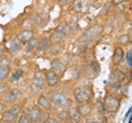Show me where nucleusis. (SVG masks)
<instances>
[{
    "label": "nucleus",
    "instance_id": "obj_1",
    "mask_svg": "<svg viewBox=\"0 0 132 123\" xmlns=\"http://www.w3.org/2000/svg\"><path fill=\"white\" fill-rule=\"evenodd\" d=\"M102 32H104V27L100 25V24H95V25L90 27L89 29H87L84 34L80 36V41H86V42H89V41L96 40L97 38H99Z\"/></svg>",
    "mask_w": 132,
    "mask_h": 123
},
{
    "label": "nucleus",
    "instance_id": "obj_2",
    "mask_svg": "<svg viewBox=\"0 0 132 123\" xmlns=\"http://www.w3.org/2000/svg\"><path fill=\"white\" fill-rule=\"evenodd\" d=\"M93 96V89L89 86H80L75 90V98L78 102L84 103V102H88L92 99Z\"/></svg>",
    "mask_w": 132,
    "mask_h": 123
},
{
    "label": "nucleus",
    "instance_id": "obj_3",
    "mask_svg": "<svg viewBox=\"0 0 132 123\" xmlns=\"http://www.w3.org/2000/svg\"><path fill=\"white\" fill-rule=\"evenodd\" d=\"M44 86V75L42 72H36L32 78V81L30 84V92L32 95L38 93L41 89H43Z\"/></svg>",
    "mask_w": 132,
    "mask_h": 123
},
{
    "label": "nucleus",
    "instance_id": "obj_4",
    "mask_svg": "<svg viewBox=\"0 0 132 123\" xmlns=\"http://www.w3.org/2000/svg\"><path fill=\"white\" fill-rule=\"evenodd\" d=\"M104 106H105L106 111L114 113V112H117V110L119 109V107H120V101H119L117 98H114L113 96L107 95L105 98Z\"/></svg>",
    "mask_w": 132,
    "mask_h": 123
},
{
    "label": "nucleus",
    "instance_id": "obj_5",
    "mask_svg": "<svg viewBox=\"0 0 132 123\" xmlns=\"http://www.w3.org/2000/svg\"><path fill=\"white\" fill-rule=\"evenodd\" d=\"M20 107L19 106H13L6 110L5 113L2 114V121L3 122H14L19 117L20 113Z\"/></svg>",
    "mask_w": 132,
    "mask_h": 123
},
{
    "label": "nucleus",
    "instance_id": "obj_6",
    "mask_svg": "<svg viewBox=\"0 0 132 123\" xmlns=\"http://www.w3.org/2000/svg\"><path fill=\"white\" fill-rule=\"evenodd\" d=\"M52 100L53 102L57 106L60 107V108H63V109H66L69 107V100L67 97H65L64 95H62V93H55L54 96L52 97Z\"/></svg>",
    "mask_w": 132,
    "mask_h": 123
},
{
    "label": "nucleus",
    "instance_id": "obj_7",
    "mask_svg": "<svg viewBox=\"0 0 132 123\" xmlns=\"http://www.w3.org/2000/svg\"><path fill=\"white\" fill-rule=\"evenodd\" d=\"M33 38V32L31 30H24L21 33L18 35V41L20 43H27L29 40H31Z\"/></svg>",
    "mask_w": 132,
    "mask_h": 123
},
{
    "label": "nucleus",
    "instance_id": "obj_8",
    "mask_svg": "<svg viewBox=\"0 0 132 123\" xmlns=\"http://www.w3.org/2000/svg\"><path fill=\"white\" fill-rule=\"evenodd\" d=\"M46 81L50 86H55L57 83H59V75L53 72V71H50L47 74H46Z\"/></svg>",
    "mask_w": 132,
    "mask_h": 123
},
{
    "label": "nucleus",
    "instance_id": "obj_9",
    "mask_svg": "<svg viewBox=\"0 0 132 123\" xmlns=\"http://www.w3.org/2000/svg\"><path fill=\"white\" fill-rule=\"evenodd\" d=\"M20 97H21V92H20L19 90H16V89H13V90H11V91L7 95L6 100H7V102L13 103V102H15Z\"/></svg>",
    "mask_w": 132,
    "mask_h": 123
},
{
    "label": "nucleus",
    "instance_id": "obj_10",
    "mask_svg": "<svg viewBox=\"0 0 132 123\" xmlns=\"http://www.w3.org/2000/svg\"><path fill=\"white\" fill-rule=\"evenodd\" d=\"M52 69L56 71L59 74H63L65 69V63L62 59H55L52 61Z\"/></svg>",
    "mask_w": 132,
    "mask_h": 123
},
{
    "label": "nucleus",
    "instance_id": "obj_11",
    "mask_svg": "<svg viewBox=\"0 0 132 123\" xmlns=\"http://www.w3.org/2000/svg\"><path fill=\"white\" fill-rule=\"evenodd\" d=\"M123 59V50L122 47H117L113 54V63L116 65H119Z\"/></svg>",
    "mask_w": 132,
    "mask_h": 123
},
{
    "label": "nucleus",
    "instance_id": "obj_12",
    "mask_svg": "<svg viewBox=\"0 0 132 123\" xmlns=\"http://www.w3.org/2000/svg\"><path fill=\"white\" fill-rule=\"evenodd\" d=\"M63 38H64V34L62 33V32L55 30V31L52 33L51 38H50V42H51L52 44H57Z\"/></svg>",
    "mask_w": 132,
    "mask_h": 123
},
{
    "label": "nucleus",
    "instance_id": "obj_13",
    "mask_svg": "<svg viewBox=\"0 0 132 123\" xmlns=\"http://www.w3.org/2000/svg\"><path fill=\"white\" fill-rule=\"evenodd\" d=\"M41 113H42V111H41L38 107H34V108H32L30 111H29V118H30V120H32V121H38Z\"/></svg>",
    "mask_w": 132,
    "mask_h": 123
},
{
    "label": "nucleus",
    "instance_id": "obj_14",
    "mask_svg": "<svg viewBox=\"0 0 132 123\" xmlns=\"http://www.w3.org/2000/svg\"><path fill=\"white\" fill-rule=\"evenodd\" d=\"M22 48V45L21 43L19 42V41H15V40H12L9 42V50L10 52L12 53H16V52H19L20 50Z\"/></svg>",
    "mask_w": 132,
    "mask_h": 123
},
{
    "label": "nucleus",
    "instance_id": "obj_15",
    "mask_svg": "<svg viewBox=\"0 0 132 123\" xmlns=\"http://www.w3.org/2000/svg\"><path fill=\"white\" fill-rule=\"evenodd\" d=\"M68 116L73 121H77V122L80 121V118H81V114L79 113L77 108H71V110L68 112Z\"/></svg>",
    "mask_w": 132,
    "mask_h": 123
},
{
    "label": "nucleus",
    "instance_id": "obj_16",
    "mask_svg": "<svg viewBox=\"0 0 132 123\" xmlns=\"http://www.w3.org/2000/svg\"><path fill=\"white\" fill-rule=\"evenodd\" d=\"M8 75V61L5 59L0 65V81L3 80Z\"/></svg>",
    "mask_w": 132,
    "mask_h": 123
},
{
    "label": "nucleus",
    "instance_id": "obj_17",
    "mask_svg": "<svg viewBox=\"0 0 132 123\" xmlns=\"http://www.w3.org/2000/svg\"><path fill=\"white\" fill-rule=\"evenodd\" d=\"M38 104H39L40 107H42V108H44V109H50V108H51V101H50L47 98L44 97V96H42V97L39 98Z\"/></svg>",
    "mask_w": 132,
    "mask_h": 123
},
{
    "label": "nucleus",
    "instance_id": "obj_18",
    "mask_svg": "<svg viewBox=\"0 0 132 123\" xmlns=\"http://www.w3.org/2000/svg\"><path fill=\"white\" fill-rule=\"evenodd\" d=\"M56 30H57V31H60V32H62V33L64 34V36L69 35V34L72 33V31H71V28H69V25H68V24H65V23L60 24V25L57 27Z\"/></svg>",
    "mask_w": 132,
    "mask_h": 123
},
{
    "label": "nucleus",
    "instance_id": "obj_19",
    "mask_svg": "<svg viewBox=\"0 0 132 123\" xmlns=\"http://www.w3.org/2000/svg\"><path fill=\"white\" fill-rule=\"evenodd\" d=\"M38 44H39V40L38 39H31V40H29L28 42H27V47H26V52H30L32 51L33 48H35L36 46H38Z\"/></svg>",
    "mask_w": 132,
    "mask_h": 123
},
{
    "label": "nucleus",
    "instance_id": "obj_20",
    "mask_svg": "<svg viewBox=\"0 0 132 123\" xmlns=\"http://www.w3.org/2000/svg\"><path fill=\"white\" fill-rule=\"evenodd\" d=\"M85 8H87V3L85 0H77L75 2V10L77 12H84L86 10Z\"/></svg>",
    "mask_w": 132,
    "mask_h": 123
},
{
    "label": "nucleus",
    "instance_id": "obj_21",
    "mask_svg": "<svg viewBox=\"0 0 132 123\" xmlns=\"http://www.w3.org/2000/svg\"><path fill=\"white\" fill-rule=\"evenodd\" d=\"M113 78H116V80H117L119 84H122V83H125L126 81L127 76L122 72H120V71H118L117 69V71L114 72V74H113Z\"/></svg>",
    "mask_w": 132,
    "mask_h": 123
},
{
    "label": "nucleus",
    "instance_id": "obj_22",
    "mask_svg": "<svg viewBox=\"0 0 132 123\" xmlns=\"http://www.w3.org/2000/svg\"><path fill=\"white\" fill-rule=\"evenodd\" d=\"M23 75V71L21 68H16L15 71L11 74V81H18L20 80V78H22Z\"/></svg>",
    "mask_w": 132,
    "mask_h": 123
},
{
    "label": "nucleus",
    "instance_id": "obj_23",
    "mask_svg": "<svg viewBox=\"0 0 132 123\" xmlns=\"http://www.w3.org/2000/svg\"><path fill=\"white\" fill-rule=\"evenodd\" d=\"M90 71H93L96 75H98L100 73V65L96 59H92L90 60Z\"/></svg>",
    "mask_w": 132,
    "mask_h": 123
},
{
    "label": "nucleus",
    "instance_id": "obj_24",
    "mask_svg": "<svg viewBox=\"0 0 132 123\" xmlns=\"http://www.w3.org/2000/svg\"><path fill=\"white\" fill-rule=\"evenodd\" d=\"M90 110H92V107L89 104H81L79 109H78V111H79L81 116H87L88 113H90Z\"/></svg>",
    "mask_w": 132,
    "mask_h": 123
},
{
    "label": "nucleus",
    "instance_id": "obj_25",
    "mask_svg": "<svg viewBox=\"0 0 132 123\" xmlns=\"http://www.w3.org/2000/svg\"><path fill=\"white\" fill-rule=\"evenodd\" d=\"M87 47H88V42H86V41H80L79 46L77 48V53L78 54H84V53L87 51Z\"/></svg>",
    "mask_w": 132,
    "mask_h": 123
},
{
    "label": "nucleus",
    "instance_id": "obj_26",
    "mask_svg": "<svg viewBox=\"0 0 132 123\" xmlns=\"http://www.w3.org/2000/svg\"><path fill=\"white\" fill-rule=\"evenodd\" d=\"M128 6H129V3L127 2V0L126 1H122V2H119L117 5V7H116V9H114L116 13H120V12H122L126 8H128Z\"/></svg>",
    "mask_w": 132,
    "mask_h": 123
},
{
    "label": "nucleus",
    "instance_id": "obj_27",
    "mask_svg": "<svg viewBox=\"0 0 132 123\" xmlns=\"http://www.w3.org/2000/svg\"><path fill=\"white\" fill-rule=\"evenodd\" d=\"M47 46H48V39H46V38H44V39H42V41L38 44V50L39 51H44V50H46L47 48Z\"/></svg>",
    "mask_w": 132,
    "mask_h": 123
},
{
    "label": "nucleus",
    "instance_id": "obj_28",
    "mask_svg": "<svg viewBox=\"0 0 132 123\" xmlns=\"http://www.w3.org/2000/svg\"><path fill=\"white\" fill-rule=\"evenodd\" d=\"M96 108H97V110H98V112L100 113V114H106V109H105V106H104V103L100 101V100H97L96 101Z\"/></svg>",
    "mask_w": 132,
    "mask_h": 123
},
{
    "label": "nucleus",
    "instance_id": "obj_29",
    "mask_svg": "<svg viewBox=\"0 0 132 123\" xmlns=\"http://www.w3.org/2000/svg\"><path fill=\"white\" fill-rule=\"evenodd\" d=\"M110 8H111V3H110V2H107L106 5L101 8V11H100V15H101V17H104V15H107V14L109 13Z\"/></svg>",
    "mask_w": 132,
    "mask_h": 123
},
{
    "label": "nucleus",
    "instance_id": "obj_30",
    "mask_svg": "<svg viewBox=\"0 0 132 123\" xmlns=\"http://www.w3.org/2000/svg\"><path fill=\"white\" fill-rule=\"evenodd\" d=\"M18 122L19 123H28V122H30V118H29V116H27L26 113H22L21 116L19 117Z\"/></svg>",
    "mask_w": 132,
    "mask_h": 123
},
{
    "label": "nucleus",
    "instance_id": "obj_31",
    "mask_svg": "<svg viewBox=\"0 0 132 123\" xmlns=\"http://www.w3.org/2000/svg\"><path fill=\"white\" fill-rule=\"evenodd\" d=\"M126 61H127L128 67L131 68V67H132V51H131V50H130L129 52H128L127 57H126Z\"/></svg>",
    "mask_w": 132,
    "mask_h": 123
},
{
    "label": "nucleus",
    "instance_id": "obj_32",
    "mask_svg": "<svg viewBox=\"0 0 132 123\" xmlns=\"http://www.w3.org/2000/svg\"><path fill=\"white\" fill-rule=\"evenodd\" d=\"M56 116H57V118H60L61 120H65V119L68 117V112L65 111V110H62V111L56 112Z\"/></svg>",
    "mask_w": 132,
    "mask_h": 123
},
{
    "label": "nucleus",
    "instance_id": "obj_33",
    "mask_svg": "<svg viewBox=\"0 0 132 123\" xmlns=\"http://www.w3.org/2000/svg\"><path fill=\"white\" fill-rule=\"evenodd\" d=\"M69 28H71V31H78V22H77V20L75 21L74 19H72V21H71V25H69Z\"/></svg>",
    "mask_w": 132,
    "mask_h": 123
},
{
    "label": "nucleus",
    "instance_id": "obj_34",
    "mask_svg": "<svg viewBox=\"0 0 132 123\" xmlns=\"http://www.w3.org/2000/svg\"><path fill=\"white\" fill-rule=\"evenodd\" d=\"M119 42H120L121 44H123V45H127V44H129L130 39L128 38V35H122V36L119 38Z\"/></svg>",
    "mask_w": 132,
    "mask_h": 123
},
{
    "label": "nucleus",
    "instance_id": "obj_35",
    "mask_svg": "<svg viewBox=\"0 0 132 123\" xmlns=\"http://www.w3.org/2000/svg\"><path fill=\"white\" fill-rule=\"evenodd\" d=\"M47 118H48V117H47V114L42 112V113H41V116L39 117V119H38V122H45Z\"/></svg>",
    "mask_w": 132,
    "mask_h": 123
},
{
    "label": "nucleus",
    "instance_id": "obj_36",
    "mask_svg": "<svg viewBox=\"0 0 132 123\" xmlns=\"http://www.w3.org/2000/svg\"><path fill=\"white\" fill-rule=\"evenodd\" d=\"M6 51V46L3 44H0V57H2L3 55H5V52Z\"/></svg>",
    "mask_w": 132,
    "mask_h": 123
},
{
    "label": "nucleus",
    "instance_id": "obj_37",
    "mask_svg": "<svg viewBox=\"0 0 132 123\" xmlns=\"http://www.w3.org/2000/svg\"><path fill=\"white\" fill-rule=\"evenodd\" d=\"M45 122H50V123H57L59 122V120L57 119H55V118H47L46 119V121Z\"/></svg>",
    "mask_w": 132,
    "mask_h": 123
},
{
    "label": "nucleus",
    "instance_id": "obj_38",
    "mask_svg": "<svg viewBox=\"0 0 132 123\" xmlns=\"http://www.w3.org/2000/svg\"><path fill=\"white\" fill-rule=\"evenodd\" d=\"M60 1H61V3H63V5H68V3H71L74 0H60Z\"/></svg>",
    "mask_w": 132,
    "mask_h": 123
},
{
    "label": "nucleus",
    "instance_id": "obj_39",
    "mask_svg": "<svg viewBox=\"0 0 132 123\" xmlns=\"http://www.w3.org/2000/svg\"><path fill=\"white\" fill-rule=\"evenodd\" d=\"M131 111H132V109L130 108V109H129V111H128V112H127V114H126V118H125V119H127V118H129V117H131Z\"/></svg>",
    "mask_w": 132,
    "mask_h": 123
},
{
    "label": "nucleus",
    "instance_id": "obj_40",
    "mask_svg": "<svg viewBox=\"0 0 132 123\" xmlns=\"http://www.w3.org/2000/svg\"><path fill=\"white\" fill-rule=\"evenodd\" d=\"M2 110H3V106L0 103V114H1V112H2Z\"/></svg>",
    "mask_w": 132,
    "mask_h": 123
},
{
    "label": "nucleus",
    "instance_id": "obj_41",
    "mask_svg": "<svg viewBox=\"0 0 132 123\" xmlns=\"http://www.w3.org/2000/svg\"><path fill=\"white\" fill-rule=\"evenodd\" d=\"M122 1H126V0H114L116 3H119V2H122Z\"/></svg>",
    "mask_w": 132,
    "mask_h": 123
}]
</instances>
